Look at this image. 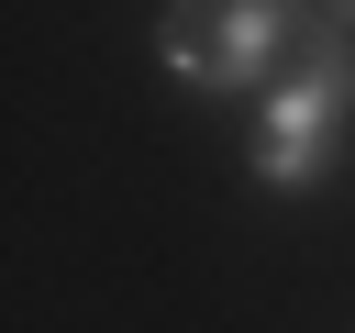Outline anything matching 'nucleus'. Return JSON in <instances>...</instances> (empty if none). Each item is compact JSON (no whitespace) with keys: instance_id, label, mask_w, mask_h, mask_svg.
Here are the masks:
<instances>
[{"instance_id":"obj_1","label":"nucleus","mask_w":355,"mask_h":333,"mask_svg":"<svg viewBox=\"0 0 355 333\" xmlns=\"http://www.w3.org/2000/svg\"><path fill=\"white\" fill-rule=\"evenodd\" d=\"M355 122V0H300V44L255 111V189H311Z\"/></svg>"},{"instance_id":"obj_2","label":"nucleus","mask_w":355,"mask_h":333,"mask_svg":"<svg viewBox=\"0 0 355 333\" xmlns=\"http://www.w3.org/2000/svg\"><path fill=\"white\" fill-rule=\"evenodd\" d=\"M288 44H300V0H166V22H155L166 78H178V89H200V100L277 89Z\"/></svg>"}]
</instances>
